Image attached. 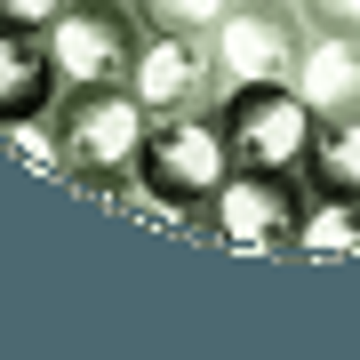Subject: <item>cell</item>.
Returning <instances> with one entry per match:
<instances>
[{"label": "cell", "instance_id": "3", "mask_svg": "<svg viewBox=\"0 0 360 360\" xmlns=\"http://www.w3.org/2000/svg\"><path fill=\"white\" fill-rule=\"evenodd\" d=\"M304 176H257V168H232L208 200V240L240 248V257H296V224H304Z\"/></svg>", "mask_w": 360, "mask_h": 360}, {"label": "cell", "instance_id": "14", "mask_svg": "<svg viewBox=\"0 0 360 360\" xmlns=\"http://www.w3.org/2000/svg\"><path fill=\"white\" fill-rule=\"evenodd\" d=\"M65 0H0V32H49Z\"/></svg>", "mask_w": 360, "mask_h": 360}, {"label": "cell", "instance_id": "13", "mask_svg": "<svg viewBox=\"0 0 360 360\" xmlns=\"http://www.w3.org/2000/svg\"><path fill=\"white\" fill-rule=\"evenodd\" d=\"M232 0H136L144 32H217Z\"/></svg>", "mask_w": 360, "mask_h": 360}, {"label": "cell", "instance_id": "4", "mask_svg": "<svg viewBox=\"0 0 360 360\" xmlns=\"http://www.w3.org/2000/svg\"><path fill=\"white\" fill-rule=\"evenodd\" d=\"M304 8H240L232 0L224 25L208 32V56H217V104L232 89H288L296 56H304Z\"/></svg>", "mask_w": 360, "mask_h": 360}, {"label": "cell", "instance_id": "15", "mask_svg": "<svg viewBox=\"0 0 360 360\" xmlns=\"http://www.w3.org/2000/svg\"><path fill=\"white\" fill-rule=\"evenodd\" d=\"M304 8V25H321V32H360V0H296Z\"/></svg>", "mask_w": 360, "mask_h": 360}, {"label": "cell", "instance_id": "10", "mask_svg": "<svg viewBox=\"0 0 360 360\" xmlns=\"http://www.w3.org/2000/svg\"><path fill=\"white\" fill-rule=\"evenodd\" d=\"M296 257L304 264H360V200L312 193L304 224H296Z\"/></svg>", "mask_w": 360, "mask_h": 360}, {"label": "cell", "instance_id": "6", "mask_svg": "<svg viewBox=\"0 0 360 360\" xmlns=\"http://www.w3.org/2000/svg\"><path fill=\"white\" fill-rule=\"evenodd\" d=\"M136 176H153L160 193L208 208L217 200V184L232 176V144H224V112L208 104V112H176V120H153V136H144V160Z\"/></svg>", "mask_w": 360, "mask_h": 360}, {"label": "cell", "instance_id": "11", "mask_svg": "<svg viewBox=\"0 0 360 360\" xmlns=\"http://www.w3.org/2000/svg\"><path fill=\"white\" fill-rule=\"evenodd\" d=\"M304 193H345V200H360V112H352V120H321V129H312Z\"/></svg>", "mask_w": 360, "mask_h": 360}, {"label": "cell", "instance_id": "7", "mask_svg": "<svg viewBox=\"0 0 360 360\" xmlns=\"http://www.w3.org/2000/svg\"><path fill=\"white\" fill-rule=\"evenodd\" d=\"M129 89H136V104L153 120L208 112V104H217V56H208V32H144Z\"/></svg>", "mask_w": 360, "mask_h": 360}, {"label": "cell", "instance_id": "8", "mask_svg": "<svg viewBox=\"0 0 360 360\" xmlns=\"http://www.w3.org/2000/svg\"><path fill=\"white\" fill-rule=\"evenodd\" d=\"M288 89L312 104V120H352L360 112V32H321L312 25Z\"/></svg>", "mask_w": 360, "mask_h": 360}, {"label": "cell", "instance_id": "9", "mask_svg": "<svg viewBox=\"0 0 360 360\" xmlns=\"http://www.w3.org/2000/svg\"><path fill=\"white\" fill-rule=\"evenodd\" d=\"M56 65H49V32H0V120L56 112Z\"/></svg>", "mask_w": 360, "mask_h": 360}, {"label": "cell", "instance_id": "5", "mask_svg": "<svg viewBox=\"0 0 360 360\" xmlns=\"http://www.w3.org/2000/svg\"><path fill=\"white\" fill-rule=\"evenodd\" d=\"M224 144H232V168H257V176H304V153H312V104L296 89H232L224 104Z\"/></svg>", "mask_w": 360, "mask_h": 360}, {"label": "cell", "instance_id": "2", "mask_svg": "<svg viewBox=\"0 0 360 360\" xmlns=\"http://www.w3.org/2000/svg\"><path fill=\"white\" fill-rule=\"evenodd\" d=\"M136 40H144V16L136 8H96V0H65L49 25V65H56V89H129L136 72Z\"/></svg>", "mask_w": 360, "mask_h": 360}, {"label": "cell", "instance_id": "17", "mask_svg": "<svg viewBox=\"0 0 360 360\" xmlns=\"http://www.w3.org/2000/svg\"><path fill=\"white\" fill-rule=\"evenodd\" d=\"M96 8H136V0H96Z\"/></svg>", "mask_w": 360, "mask_h": 360}, {"label": "cell", "instance_id": "16", "mask_svg": "<svg viewBox=\"0 0 360 360\" xmlns=\"http://www.w3.org/2000/svg\"><path fill=\"white\" fill-rule=\"evenodd\" d=\"M240 8H296V0H240Z\"/></svg>", "mask_w": 360, "mask_h": 360}, {"label": "cell", "instance_id": "12", "mask_svg": "<svg viewBox=\"0 0 360 360\" xmlns=\"http://www.w3.org/2000/svg\"><path fill=\"white\" fill-rule=\"evenodd\" d=\"M0 153L40 168V176H65V153H56V120L49 112H25V120H0Z\"/></svg>", "mask_w": 360, "mask_h": 360}, {"label": "cell", "instance_id": "1", "mask_svg": "<svg viewBox=\"0 0 360 360\" xmlns=\"http://www.w3.org/2000/svg\"><path fill=\"white\" fill-rule=\"evenodd\" d=\"M56 153H65V184H80L89 200H104L120 176H136L153 112L136 104V89H72L56 96Z\"/></svg>", "mask_w": 360, "mask_h": 360}]
</instances>
